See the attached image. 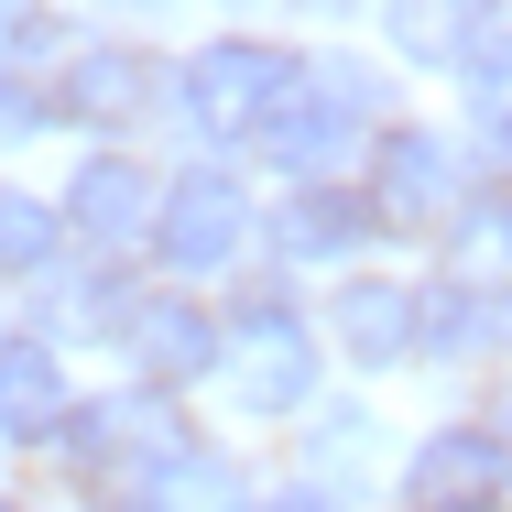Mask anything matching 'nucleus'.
Returning a JSON list of instances; mask_svg holds the SVG:
<instances>
[{"mask_svg":"<svg viewBox=\"0 0 512 512\" xmlns=\"http://www.w3.org/2000/svg\"><path fill=\"white\" fill-rule=\"evenodd\" d=\"M371 229H382L371 197H360V186H338V175H327V186H284L273 218H262V240H273L295 273H306V262H360V240H371Z\"/></svg>","mask_w":512,"mask_h":512,"instance_id":"9b49d317","label":"nucleus"},{"mask_svg":"<svg viewBox=\"0 0 512 512\" xmlns=\"http://www.w3.org/2000/svg\"><path fill=\"white\" fill-rule=\"evenodd\" d=\"M66 414H77L66 360H55L33 327L0 338V447H66Z\"/></svg>","mask_w":512,"mask_h":512,"instance_id":"f8f14e48","label":"nucleus"},{"mask_svg":"<svg viewBox=\"0 0 512 512\" xmlns=\"http://www.w3.org/2000/svg\"><path fill=\"white\" fill-rule=\"evenodd\" d=\"M175 512H262L251 502V491H240V469H229V458H186V469H175Z\"/></svg>","mask_w":512,"mask_h":512,"instance_id":"a211bd4d","label":"nucleus"},{"mask_svg":"<svg viewBox=\"0 0 512 512\" xmlns=\"http://www.w3.org/2000/svg\"><path fill=\"white\" fill-rule=\"evenodd\" d=\"M360 197H371V218H382V229H447V218L469 207L458 142H447V131H425V120H382Z\"/></svg>","mask_w":512,"mask_h":512,"instance_id":"423d86ee","label":"nucleus"},{"mask_svg":"<svg viewBox=\"0 0 512 512\" xmlns=\"http://www.w3.org/2000/svg\"><path fill=\"white\" fill-rule=\"evenodd\" d=\"M371 436H382L371 414H316V480H327V491H338V469L360 480V458H371Z\"/></svg>","mask_w":512,"mask_h":512,"instance_id":"6ab92c4d","label":"nucleus"},{"mask_svg":"<svg viewBox=\"0 0 512 512\" xmlns=\"http://www.w3.org/2000/svg\"><path fill=\"white\" fill-rule=\"evenodd\" d=\"M262 512H349V491H327V480H273Z\"/></svg>","mask_w":512,"mask_h":512,"instance_id":"412c9836","label":"nucleus"},{"mask_svg":"<svg viewBox=\"0 0 512 512\" xmlns=\"http://www.w3.org/2000/svg\"><path fill=\"white\" fill-rule=\"evenodd\" d=\"M55 262H66V207L0 186V284H55Z\"/></svg>","mask_w":512,"mask_h":512,"instance_id":"dca6fc26","label":"nucleus"},{"mask_svg":"<svg viewBox=\"0 0 512 512\" xmlns=\"http://www.w3.org/2000/svg\"><path fill=\"white\" fill-rule=\"evenodd\" d=\"M33 11H44V0H0V55H11L22 33H33Z\"/></svg>","mask_w":512,"mask_h":512,"instance_id":"4be33fe9","label":"nucleus"},{"mask_svg":"<svg viewBox=\"0 0 512 512\" xmlns=\"http://www.w3.org/2000/svg\"><path fill=\"white\" fill-rule=\"evenodd\" d=\"M491 22H502V0H382V33H393V55H414V66H458Z\"/></svg>","mask_w":512,"mask_h":512,"instance_id":"2eb2a0df","label":"nucleus"},{"mask_svg":"<svg viewBox=\"0 0 512 512\" xmlns=\"http://www.w3.org/2000/svg\"><path fill=\"white\" fill-rule=\"evenodd\" d=\"M458 77H469V120H480V142L512 153V22H491V33L458 55Z\"/></svg>","mask_w":512,"mask_h":512,"instance_id":"f3484780","label":"nucleus"},{"mask_svg":"<svg viewBox=\"0 0 512 512\" xmlns=\"http://www.w3.org/2000/svg\"><path fill=\"white\" fill-rule=\"evenodd\" d=\"M240 251H251L240 175H229V164H175V175H164V207H153V262H164L175 284H207V273H229Z\"/></svg>","mask_w":512,"mask_h":512,"instance_id":"39448f33","label":"nucleus"},{"mask_svg":"<svg viewBox=\"0 0 512 512\" xmlns=\"http://www.w3.org/2000/svg\"><path fill=\"white\" fill-rule=\"evenodd\" d=\"M120 349H131V371L153 393H186V382H218L229 371V316H207L186 284H164V295H131Z\"/></svg>","mask_w":512,"mask_h":512,"instance_id":"0eeeda50","label":"nucleus"},{"mask_svg":"<svg viewBox=\"0 0 512 512\" xmlns=\"http://www.w3.org/2000/svg\"><path fill=\"white\" fill-rule=\"evenodd\" d=\"M360 142H382V66H360V55H306V77L284 88V109L262 120V164L284 175V186H327Z\"/></svg>","mask_w":512,"mask_h":512,"instance_id":"f257e3e1","label":"nucleus"},{"mask_svg":"<svg viewBox=\"0 0 512 512\" xmlns=\"http://www.w3.org/2000/svg\"><path fill=\"white\" fill-rule=\"evenodd\" d=\"M66 240H88V251H131V240H153V207H164V175L142 164V153H120L99 142L88 164H77V186H66Z\"/></svg>","mask_w":512,"mask_h":512,"instance_id":"1a4fd4ad","label":"nucleus"},{"mask_svg":"<svg viewBox=\"0 0 512 512\" xmlns=\"http://www.w3.org/2000/svg\"><path fill=\"white\" fill-rule=\"evenodd\" d=\"M480 512H502V502H480Z\"/></svg>","mask_w":512,"mask_h":512,"instance_id":"b1692460","label":"nucleus"},{"mask_svg":"<svg viewBox=\"0 0 512 512\" xmlns=\"http://www.w3.org/2000/svg\"><path fill=\"white\" fill-rule=\"evenodd\" d=\"M55 88H66L55 109L88 120V131H142L153 109H175V66H153L142 44H77Z\"/></svg>","mask_w":512,"mask_h":512,"instance_id":"6e6552de","label":"nucleus"},{"mask_svg":"<svg viewBox=\"0 0 512 512\" xmlns=\"http://www.w3.org/2000/svg\"><path fill=\"white\" fill-rule=\"evenodd\" d=\"M66 458H77V480H175L197 458V425L175 414V393L131 382V393H99L66 414Z\"/></svg>","mask_w":512,"mask_h":512,"instance_id":"20e7f679","label":"nucleus"},{"mask_svg":"<svg viewBox=\"0 0 512 512\" xmlns=\"http://www.w3.org/2000/svg\"><path fill=\"white\" fill-rule=\"evenodd\" d=\"M316 11H349V0H316Z\"/></svg>","mask_w":512,"mask_h":512,"instance_id":"5701e85b","label":"nucleus"},{"mask_svg":"<svg viewBox=\"0 0 512 512\" xmlns=\"http://www.w3.org/2000/svg\"><path fill=\"white\" fill-rule=\"evenodd\" d=\"M306 77L295 44H262V33H207L197 55L175 66V109L197 120L207 142H262V120L284 109V88Z\"/></svg>","mask_w":512,"mask_h":512,"instance_id":"f03ea898","label":"nucleus"},{"mask_svg":"<svg viewBox=\"0 0 512 512\" xmlns=\"http://www.w3.org/2000/svg\"><path fill=\"white\" fill-rule=\"evenodd\" d=\"M502 338H512V295L502 284L447 273V284L414 295V360H480V349H502Z\"/></svg>","mask_w":512,"mask_h":512,"instance_id":"ddd939ff","label":"nucleus"},{"mask_svg":"<svg viewBox=\"0 0 512 512\" xmlns=\"http://www.w3.org/2000/svg\"><path fill=\"white\" fill-rule=\"evenodd\" d=\"M66 109L44 99V77H22V66H0V142H33V131H55Z\"/></svg>","mask_w":512,"mask_h":512,"instance_id":"aec40b11","label":"nucleus"},{"mask_svg":"<svg viewBox=\"0 0 512 512\" xmlns=\"http://www.w3.org/2000/svg\"><path fill=\"white\" fill-rule=\"evenodd\" d=\"M327 338H338L360 371H393V360H414V284L349 273V284L327 295Z\"/></svg>","mask_w":512,"mask_h":512,"instance_id":"4468645a","label":"nucleus"},{"mask_svg":"<svg viewBox=\"0 0 512 512\" xmlns=\"http://www.w3.org/2000/svg\"><path fill=\"white\" fill-rule=\"evenodd\" d=\"M502 480H512V447L491 425H436L404 458V502L414 512H480V502H502Z\"/></svg>","mask_w":512,"mask_h":512,"instance_id":"9d476101","label":"nucleus"},{"mask_svg":"<svg viewBox=\"0 0 512 512\" xmlns=\"http://www.w3.org/2000/svg\"><path fill=\"white\" fill-rule=\"evenodd\" d=\"M0 512H11V502H0Z\"/></svg>","mask_w":512,"mask_h":512,"instance_id":"393cba45","label":"nucleus"},{"mask_svg":"<svg viewBox=\"0 0 512 512\" xmlns=\"http://www.w3.org/2000/svg\"><path fill=\"white\" fill-rule=\"evenodd\" d=\"M316 327L306 306L284 295V284H240V306H229V393H240V414H306L316 404Z\"/></svg>","mask_w":512,"mask_h":512,"instance_id":"7ed1b4c3","label":"nucleus"}]
</instances>
